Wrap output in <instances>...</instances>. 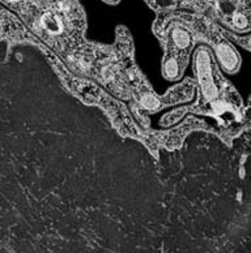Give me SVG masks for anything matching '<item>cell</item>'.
I'll list each match as a JSON object with an SVG mask.
<instances>
[{
  "mask_svg": "<svg viewBox=\"0 0 251 253\" xmlns=\"http://www.w3.org/2000/svg\"><path fill=\"white\" fill-rule=\"evenodd\" d=\"M215 52L221 68L228 73L237 72L240 68L241 59L237 51L225 41H220L215 46Z\"/></svg>",
  "mask_w": 251,
  "mask_h": 253,
  "instance_id": "obj_1",
  "label": "cell"
},
{
  "mask_svg": "<svg viewBox=\"0 0 251 253\" xmlns=\"http://www.w3.org/2000/svg\"><path fill=\"white\" fill-rule=\"evenodd\" d=\"M183 58L175 54L167 55L162 63L164 76L169 80H177L181 77L183 71Z\"/></svg>",
  "mask_w": 251,
  "mask_h": 253,
  "instance_id": "obj_2",
  "label": "cell"
},
{
  "mask_svg": "<svg viewBox=\"0 0 251 253\" xmlns=\"http://www.w3.org/2000/svg\"><path fill=\"white\" fill-rule=\"evenodd\" d=\"M169 42H170V44L175 50L179 51L178 54L183 56L191 47V36L185 29H179L178 28V29H174L171 32V37Z\"/></svg>",
  "mask_w": 251,
  "mask_h": 253,
  "instance_id": "obj_3",
  "label": "cell"
},
{
  "mask_svg": "<svg viewBox=\"0 0 251 253\" xmlns=\"http://www.w3.org/2000/svg\"><path fill=\"white\" fill-rule=\"evenodd\" d=\"M218 8H220V11L224 13V15H232L234 13V4L230 1V0H221L220 3H218Z\"/></svg>",
  "mask_w": 251,
  "mask_h": 253,
  "instance_id": "obj_4",
  "label": "cell"
},
{
  "mask_svg": "<svg viewBox=\"0 0 251 253\" xmlns=\"http://www.w3.org/2000/svg\"><path fill=\"white\" fill-rule=\"evenodd\" d=\"M233 24L237 29H246L249 26L248 18L245 17L244 15H237L236 17L233 18Z\"/></svg>",
  "mask_w": 251,
  "mask_h": 253,
  "instance_id": "obj_5",
  "label": "cell"
},
{
  "mask_svg": "<svg viewBox=\"0 0 251 253\" xmlns=\"http://www.w3.org/2000/svg\"><path fill=\"white\" fill-rule=\"evenodd\" d=\"M240 43H242L245 47H248L249 50H251V36L249 37V38H246V40L240 41Z\"/></svg>",
  "mask_w": 251,
  "mask_h": 253,
  "instance_id": "obj_6",
  "label": "cell"
},
{
  "mask_svg": "<svg viewBox=\"0 0 251 253\" xmlns=\"http://www.w3.org/2000/svg\"><path fill=\"white\" fill-rule=\"evenodd\" d=\"M102 1H105L107 4H117L119 0H102Z\"/></svg>",
  "mask_w": 251,
  "mask_h": 253,
  "instance_id": "obj_7",
  "label": "cell"
}]
</instances>
